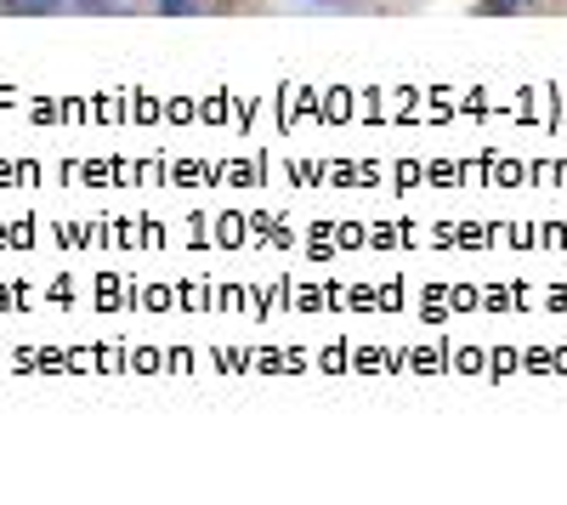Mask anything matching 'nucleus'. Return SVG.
I'll use <instances>...</instances> for the list:
<instances>
[{
    "label": "nucleus",
    "mask_w": 567,
    "mask_h": 505,
    "mask_svg": "<svg viewBox=\"0 0 567 505\" xmlns=\"http://www.w3.org/2000/svg\"><path fill=\"white\" fill-rule=\"evenodd\" d=\"M159 7H176V12H182V7H187V0H159Z\"/></svg>",
    "instance_id": "1"
}]
</instances>
